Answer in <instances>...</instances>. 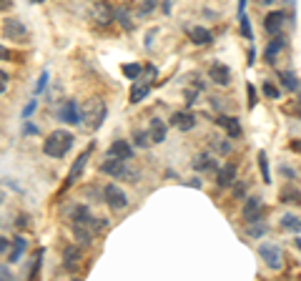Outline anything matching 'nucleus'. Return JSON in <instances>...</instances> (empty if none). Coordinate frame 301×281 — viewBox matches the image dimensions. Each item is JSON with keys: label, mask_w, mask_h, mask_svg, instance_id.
I'll return each mask as SVG.
<instances>
[{"label": "nucleus", "mask_w": 301, "mask_h": 281, "mask_svg": "<svg viewBox=\"0 0 301 281\" xmlns=\"http://www.w3.org/2000/svg\"><path fill=\"white\" fill-rule=\"evenodd\" d=\"M120 70H123V75H126L128 81H138V78H141V73H143V68H141L138 63H123V65H120Z\"/></svg>", "instance_id": "obj_24"}, {"label": "nucleus", "mask_w": 301, "mask_h": 281, "mask_svg": "<svg viewBox=\"0 0 301 281\" xmlns=\"http://www.w3.org/2000/svg\"><path fill=\"white\" fill-rule=\"evenodd\" d=\"M23 251H26V239H20V236H15L13 239V251H10V264H15V261H20V256H23Z\"/></svg>", "instance_id": "obj_25"}, {"label": "nucleus", "mask_w": 301, "mask_h": 281, "mask_svg": "<svg viewBox=\"0 0 301 281\" xmlns=\"http://www.w3.org/2000/svg\"><path fill=\"white\" fill-rule=\"evenodd\" d=\"M45 83H48V70H43V75H40V81H38V88H35V93H40V91L45 88Z\"/></svg>", "instance_id": "obj_38"}, {"label": "nucleus", "mask_w": 301, "mask_h": 281, "mask_svg": "<svg viewBox=\"0 0 301 281\" xmlns=\"http://www.w3.org/2000/svg\"><path fill=\"white\" fill-rule=\"evenodd\" d=\"M281 228H286V231H294V234H301V219L299 216H284L281 219Z\"/></svg>", "instance_id": "obj_28"}, {"label": "nucleus", "mask_w": 301, "mask_h": 281, "mask_svg": "<svg viewBox=\"0 0 301 281\" xmlns=\"http://www.w3.org/2000/svg\"><path fill=\"white\" fill-rule=\"evenodd\" d=\"M193 168L196 171H213L216 168V158L211 156V154H201V156H196V161H193Z\"/></svg>", "instance_id": "obj_23"}, {"label": "nucleus", "mask_w": 301, "mask_h": 281, "mask_svg": "<svg viewBox=\"0 0 301 281\" xmlns=\"http://www.w3.org/2000/svg\"><path fill=\"white\" fill-rule=\"evenodd\" d=\"M70 219H73V223H78V226H93L95 223V216L90 214L88 206H73Z\"/></svg>", "instance_id": "obj_18"}, {"label": "nucleus", "mask_w": 301, "mask_h": 281, "mask_svg": "<svg viewBox=\"0 0 301 281\" xmlns=\"http://www.w3.org/2000/svg\"><path fill=\"white\" fill-rule=\"evenodd\" d=\"M209 75L216 86H229V83H231V68H229L226 63H213Z\"/></svg>", "instance_id": "obj_14"}, {"label": "nucleus", "mask_w": 301, "mask_h": 281, "mask_svg": "<svg viewBox=\"0 0 301 281\" xmlns=\"http://www.w3.org/2000/svg\"><path fill=\"white\" fill-rule=\"evenodd\" d=\"M81 249L78 246H68V249H63V261H65V266H70V264H78L81 261Z\"/></svg>", "instance_id": "obj_27"}, {"label": "nucleus", "mask_w": 301, "mask_h": 281, "mask_svg": "<svg viewBox=\"0 0 301 281\" xmlns=\"http://www.w3.org/2000/svg\"><path fill=\"white\" fill-rule=\"evenodd\" d=\"M81 116L86 118L90 131H98L103 125V121H106V116H108V108H106V103L101 98H88V103L83 106V113Z\"/></svg>", "instance_id": "obj_2"}, {"label": "nucleus", "mask_w": 301, "mask_h": 281, "mask_svg": "<svg viewBox=\"0 0 301 281\" xmlns=\"http://www.w3.org/2000/svg\"><path fill=\"white\" fill-rule=\"evenodd\" d=\"M35 106H38V100H35V98H30V103H28V106H26V108H23V118H26V121H28L30 116H33V111H35Z\"/></svg>", "instance_id": "obj_37"}, {"label": "nucleus", "mask_w": 301, "mask_h": 281, "mask_svg": "<svg viewBox=\"0 0 301 281\" xmlns=\"http://www.w3.org/2000/svg\"><path fill=\"white\" fill-rule=\"evenodd\" d=\"M264 231H266V228H264V226H256V228H251V231H248V234H251V236H261V234H264Z\"/></svg>", "instance_id": "obj_45"}, {"label": "nucleus", "mask_w": 301, "mask_h": 281, "mask_svg": "<svg viewBox=\"0 0 301 281\" xmlns=\"http://www.w3.org/2000/svg\"><path fill=\"white\" fill-rule=\"evenodd\" d=\"M218 151H221L223 156H226V154H231V143H226V141H223V143H218Z\"/></svg>", "instance_id": "obj_43"}, {"label": "nucleus", "mask_w": 301, "mask_h": 281, "mask_svg": "<svg viewBox=\"0 0 301 281\" xmlns=\"http://www.w3.org/2000/svg\"><path fill=\"white\" fill-rule=\"evenodd\" d=\"M90 151H93V146H88L81 156L73 161V166H70V171H68V178H65V188L68 186H73L81 176H83V168H86V163H88V156H90Z\"/></svg>", "instance_id": "obj_8"}, {"label": "nucleus", "mask_w": 301, "mask_h": 281, "mask_svg": "<svg viewBox=\"0 0 301 281\" xmlns=\"http://www.w3.org/2000/svg\"><path fill=\"white\" fill-rule=\"evenodd\" d=\"M243 219L248 221V223H259L261 221V198L259 196H251L243 203Z\"/></svg>", "instance_id": "obj_15"}, {"label": "nucleus", "mask_w": 301, "mask_h": 281, "mask_svg": "<svg viewBox=\"0 0 301 281\" xmlns=\"http://www.w3.org/2000/svg\"><path fill=\"white\" fill-rule=\"evenodd\" d=\"M148 136H150L153 143H163L166 136H168V125H166V121H161V118H150Z\"/></svg>", "instance_id": "obj_17"}, {"label": "nucleus", "mask_w": 301, "mask_h": 281, "mask_svg": "<svg viewBox=\"0 0 301 281\" xmlns=\"http://www.w3.org/2000/svg\"><path fill=\"white\" fill-rule=\"evenodd\" d=\"M186 103H196V91H186Z\"/></svg>", "instance_id": "obj_44"}, {"label": "nucleus", "mask_w": 301, "mask_h": 281, "mask_svg": "<svg viewBox=\"0 0 301 281\" xmlns=\"http://www.w3.org/2000/svg\"><path fill=\"white\" fill-rule=\"evenodd\" d=\"M148 93H150V86H146V83L133 86V88H131V98H128V100H131V103H141V100H143Z\"/></svg>", "instance_id": "obj_26"}, {"label": "nucleus", "mask_w": 301, "mask_h": 281, "mask_svg": "<svg viewBox=\"0 0 301 281\" xmlns=\"http://www.w3.org/2000/svg\"><path fill=\"white\" fill-rule=\"evenodd\" d=\"M296 246H299V249H301V239H296Z\"/></svg>", "instance_id": "obj_53"}, {"label": "nucleus", "mask_w": 301, "mask_h": 281, "mask_svg": "<svg viewBox=\"0 0 301 281\" xmlns=\"http://www.w3.org/2000/svg\"><path fill=\"white\" fill-rule=\"evenodd\" d=\"M246 98H248L246 106H248V108H256V103H259V93H256V88H254L251 83L246 86Z\"/></svg>", "instance_id": "obj_34"}, {"label": "nucleus", "mask_w": 301, "mask_h": 281, "mask_svg": "<svg viewBox=\"0 0 301 281\" xmlns=\"http://www.w3.org/2000/svg\"><path fill=\"white\" fill-rule=\"evenodd\" d=\"M148 143H150L148 131H136V133H133V146H138V148H146Z\"/></svg>", "instance_id": "obj_32"}, {"label": "nucleus", "mask_w": 301, "mask_h": 281, "mask_svg": "<svg viewBox=\"0 0 301 281\" xmlns=\"http://www.w3.org/2000/svg\"><path fill=\"white\" fill-rule=\"evenodd\" d=\"M103 201H106L111 209H116V211H120V209L128 206V196H126V191L118 188L116 184H108V186L103 188Z\"/></svg>", "instance_id": "obj_4"}, {"label": "nucleus", "mask_w": 301, "mask_h": 281, "mask_svg": "<svg viewBox=\"0 0 301 281\" xmlns=\"http://www.w3.org/2000/svg\"><path fill=\"white\" fill-rule=\"evenodd\" d=\"M58 121H63V123H81L83 121V116H81V111H78V103L73 100V98H68V100H63L58 106Z\"/></svg>", "instance_id": "obj_5"}, {"label": "nucleus", "mask_w": 301, "mask_h": 281, "mask_svg": "<svg viewBox=\"0 0 301 281\" xmlns=\"http://www.w3.org/2000/svg\"><path fill=\"white\" fill-rule=\"evenodd\" d=\"M284 25H286V13H281V10H273V13H269L264 18V28H266L271 38L273 35H284Z\"/></svg>", "instance_id": "obj_9"}, {"label": "nucleus", "mask_w": 301, "mask_h": 281, "mask_svg": "<svg viewBox=\"0 0 301 281\" xmlns=\"http://www.w3.org/2000/svg\"><path fill=\"white\" fill-rule=\"evenodd\" d=\"M286 48V40H284V35H273L271 38V43L266 45V61L273 63L276 58H279V53Z\"/></svg>", "instance_id": "obj_20"}, {"label": "nucleus", "mask_w": 301, "mask_h": 281, "mask_svg": "<svg viewBox=\"0 0 301 281\" xmlns=\"http://www.w3.org/2000/svg\"><path fill=\"white\" fill-rule=\"evenodd\" d=\"M5 276H8V269H3V266H0V279H5Z\"/></svg>", "instance_id": "obj_51"}, {"label": "nucleus", "mask_w": 301, "mask_h": 281, "mask_svg": "<svg viewBox=\"0 0 301 281\" xmlns=\"http://www.w3.org/2000/svg\"><path fill=\"white\" fill-rule=\"evenodd\" d=\"M93 23L95 25H111V23H116V10L108 5V3H98L95 5V10H93Z\"/></svg>", "instance_id": "obj_10"}, {"label": "nucleus", "mask_w": 301, "mask_h": 281, "mask_svg": "<svg viewBox=\"0 0 301 281\" xmlns=\"http://www.w3.org/2000/svg\"><path fill=\"white\" fill-rule=\"evenodd\" d=\"M10 3H13V0H0V13H3V10H8V8H10Z\"/></svg>", "instance_id": "obj_49"}, {"label": "nucleus", "mask_w": 301, "mask_h": 281, "mask_svg": "<svg viewBox=\"0 0 301 281\" xmlns=\"http://www.w3.org/2000/svg\"><path fill=\"white\" fill-rule=\"evenodd\" d=\"M153 8H156V0H143L138 8V18H146L148 13H153Z\"/></svg>", "instance_id": "obj_36"}, {"label": "nucleus", "mask_w": 301, "mask_h": 281, "mask_svg": "<svg viewBox=\"0 0 301 281\" xmlns=\"http://www.w3.org/2000/svg\"><path fill=\"white\" fill-rule=\"evenodd\" d=\"M116 20H118L126 31H131V28H133V20H131V15H128V10H126V8H118V10H116Z\"/></svg>", "instance_id": "obj_31"}, {"label": "nucleus", "mask_w": 301, "mask_h": 281, "mask_svg": "<svg viewBox=\"0 0 301 281\" xmlns=\"http://www.w3.org/2000/svg\"><path fill=\"white\" fill-rule=\"evenodd\" d=\"M289 148H291V151H296V154H301V141H291V143H289Z\"/></svg>", "instance_id": "obj_46"}, {"label": "nucleus", "mask_w": 301, "mask_h": 281, "mask_svg": "<svg viewBox=\"0 0 301 281\" xmlns=\"http://www.w3.org/2000/svg\"><path fill=\"white\" fill-rule=\"evenodd\" d=\"M73 146V136L70 131H53L45 141H43V154L48 158H63Z\"/></svg>", "instance_id": "obj_1"}, {"label": "nucleus", "mask_w": 301, "mask_h": 281, "mask_svg": "<svg viewBox=\"0 0 301 281\" xmlns=\"http://www.w3.org/2000/svg\"><path fill=\"white\" fill-rule=\"evenodd\" d=\"M239 13H246V0H239Z\"/></svg>", "instance_id": "obj_50"}, {"label": "nucleus", "mask_w": 301, "mask_h": 281, "mask_svg": "<svg viewBox=\"0 0 301 281\" xmlns=\"http://www.w3.org/2000/svg\"><path fill=\"white\" fill-rule=\"evenodd\" d=\"M213 121H216V125H221V128L226 131V136H229V138H241L243 128H241L239 118H234V116H216Z\"/></svg>", "instance_id": "obj_11"}, {"label": "nucleus", "mask_w": 301, "mask_h": 281, "mask_svg": "<svg viewBox=\"0 0 301 281\" xmlns=\"http://www.w3.org/2000/svg\"><path fill=\"white\" fill-rule=\"evenodd\" d=\"M108 156L120 158V161H131V158H133V146H131V141H126V138L113 141L111 148H108Z\"/></svg>", "instance_id": "obj_13"}, {"label": "nucleus", "mask_w": 301, "mask_h": 281, "mask_svg": "<svg viewBox=\"0 0 301 281\" xmlns=\"http://www.w3.org/2000/svg\"><path fill=\"white\" fill-rule=\"evenodd\" d=\"M281 201L284 203H301V193L296 188H284L281 191Z\"/></svg>", "instance_id": "obj_30"}, {"label": "nucleus", "mask_w": 301, "mask_h": 281, "mask_svg": "<svg viewBox=\"0 0 301 281\" xmlns=\"http://www.w3.org/2000/svg\"><path fill=\"white\" fill-rule=\"evenodd\" d=\"M234 196H236V198H246V186H243V184H236V186H234Z\"/></svg>", "instance_id": "obj_39"}, {"label": "nucleus", "mask_w": 301, "mask_h": 281, "mask_svg": "<svg viewBox=\"0 0 301 281\" xmlns=\"http://www.w3.org/2000/svg\"><path fill=\"white\" fill-rule=\"evenodd\" d=\"M254 61H256V50L251 48V50H248V58H246V63H248V65H254Z\"/></svg>", "instance_id": "obj_47"}, {"label": "nucleus", "mask_w": 301, "mask_h": 281, "mask_svg": "<svg viewBox=\"0 0 301 281\" xmlns=\"http://www.w3.org/2000/svg\"><path fill=\"white\" fill-rule=\"evenodd\" d=\"M239 25H241V35L251 40V38H254V31H251V23H248L246 13H239Z\"/></svg>", "instance_id": "obj_33"}, {"label": "nucleus", "mask_w": 301, "mask_h": 281, "mask_svg": "<svg viewBox=\"0 0 301 281\" xmlns=\"http://www.w3.org/2000/svg\"><path fill=\"white\" fill-rule=\"evenodd\" d=\"M101 171L108 173V176H113V178H126V181H133L131 176H138V173H131V171L126 168V161L113 158V156H108V161L101 163Z\"/></svg>", "instance_id": "obj_3"}, {"label": "nucleus", "mask_w": 301, "mask_h": 281, "mask_svg": "<svg viewBox=\"0 0 301 281\" xmlns=\"http://www.w3.org/2000/svg\"><path fill=\"white\" fill-rule=\"evenodd\" d=\"M188 38H191V43H196V45H206L213 40V33L209 28H201V25H193V28H188Z\"/></svg>", "instance_id": "obj_19"}, {"label": "nucleus", "mask_w": 301, "mask_h": 281, "mask_svg": "<svg viewBox=\"0 0 301 281\" xmlns=\"http://www.w3.org/2000/svg\"><path fill=\"white\" fill-rule=\"evenodd\" d=\"M279 81H281V86H284L286 91H291V93L299 91V78H296V73H291V70H281V73H279Z\"/></svg>", "instance_id": "obj_21"}, {"label": "nucleus", "mask_w": 301, "mask_h": 281, "mask_svg": "<svg viewBox=\"0 0 301 281\" xmlns=\"http://www.w3.org/2000/svg\"><path fill=\"white\" fill-rule=\"evenodd\" d=\"M28 214H20V216H18V226H20V228H28Z\"/></svg>", "instance_id": "obj_40"}, {"label": "nucleus", "mask_w": 301, "mask_h": 281, "mask_svg": "<svg viewBox=\"0 0 301 281\" xmlns=\"http://www.w3.org/2000/svg\"><path fill=\"white\" fill-rule=\"evenodd\" d=\"M28 3H45V0H28Z\"/></svg>", "instance_id": "obj_52"}, {"label": "nucleus", "mask_w": 301, "mask_h": 281, "mask_svg": "<svg viewBox=\"0 0 301 281\" xmlns=\"http://www.w3.org/2000/svg\"><path fill=\"white\" fill-rule=\"evenodd\" d=\"M5 88H8V75H5V73H0V95L5 93Z\"/></svg>", "instance_id": "obj_42"}, {"label": "nucleus", "mask_w": 301, "mask_h": 281, "mask_svg": "<svg viewBox=\"0 0 301 281\" xmlns=\"http://www.w3.org/2000/svg\"><path fill=\"white\" fill-rule=\"evenodd\" d=\"M216 184L221 188H231L236 184V166L234 163H223L218 171H216Z\"/></svg>", "instance_id": "obj_12"}, {"label": "nucleus", "mask_w": 301, "mask_h": 281, "mask_svg": "<svg viewBox=\"0 0 301 281\" xmlns=\"http://www.w3.org/2000/svg\"><path fill=\"white\" fill-rule=\"evenodd\" d=\"M171 125L179 128V131H191L196 125V116L191 111H179V113L171 116Z\"/></svg>", "instance_id": "obj_16"}, {"label": "nucleus", "mask_w": 301, "mask_h": 281, "mask_svg": "<svg viewBox=\"0 0 301 281\" xmlns=\"http://www.w3.org/2000/svg\"><path fill=\"white\" fill-rule=\"evenodd\" d=\"M0 203H3V191H0Z\"/></svg>", "instance_id": "obj_54"}, {"label": "nucleus", "mask_w": 301, "mask_h": 281, "mask_svg": "<svg viewBox=\"0 0 301 281\" xmlns=\"http://www.w3.org/2000/svg\"><path fill=\"white\" fill-rule=\"evenodd\" d=\"M264 95L276 100V98H281V91H279V86H273L271 81H266V83H264Z\"/></svg>", "instance_id": "obj_35"}, {"label": "nucleus", "mask_w": 301, "mask_h": 281, "mask_svg": "<svg viewBox=\"0 0 301 281\" xmlns=\"http://www.w3.org/2000/svg\"><path fill=\"white\" fill-rule=\"evenodd\" d=\"M259 168H261V178L264 184H271V173H269V158L264 151H259Z\"/></svg>", "instance_id": "obj_29"}, {"label": "nucleus", "mask_w": 301, "mask_h": 281, "mask_svg": "<svg viewBox=\"0 0 301 281\" xmlns=\"http://www.w3.org/2000/svg\"><path fill=\"white\" fill-rule=\"evenodd\" d=\"M264 3H273V0H264Z\"/></svg>", "instance_id": "obj_55"}, {"label": "nucleus", "mask_w": 301, "mask_h": 281, "mask_svg": "<svg viewBox=\"0 0 301 281\" xmlns=\"http://www.w3.org/2000/svg\"><path fill=\"white\" fill-rule=\"evenodd\" d=\"M3 33H5V38H10L15 43H26L28 40V31H26V25L18 18H8L5 25H3Z\"/></svg>", "instance_id": "obj_7"}, {"label": "nucleus", "mask_w": 301, "mask_h": 281, "mask_svg": "<svg viewBox=\"0 0 301 281\" xmlns=\"http://www.w3.org/2000/svg\"><path fill=\"white\" fill-rule=\"evenodd\" d=\"M259 256L264 259V264H266L269 269H273V271L281 269V264H284V261H281L284 253H281V249H279L276 244H261V246H259Z\"/></svg>", "instance_id": "obj_6"}, {"label": "nucleus", "mask_w": 301, "mask_h": 281, "mask_svg": "<svg viewBox=\"0 0 301 281\" xmlns=\"http://www.w3.org/2000/svg\"><path fill=\"white\" fill-rule=\"evenodd\" d=\"M13 56H10V50L5 48V45H0V61H10Z\"/></svg>", "instance_id": "obj_41"}, {"label": "nucleus", "mask_w": 301, "mask_h": 281, "mask_svg": "<svg viewBox=\"0 0 301 281\" xmlns=\"http://www.w3.org/2000/svg\"><path fill=\"white\" fill-rule=\"evenodd\" d=\"M73 234H76V239H78L81 246H90V244H93V231H90V226H78V223H73Z\"/></svg>", "instance_id": "obj_22"}, {"label": "nucleus", "mask_w": 301, "mask_h": 281, "mask_svg": "<svg viewBox=\"0 0 301 281\" xmlns=\"http://www.w3.org/2000/svg\"><path fill=\"white\" fill-rule=\"evenodd\" d=\"M10 249V241L8 239H0V251H8Z\"/></svg>", "instance_id": "obj_48"}]
</instances>
